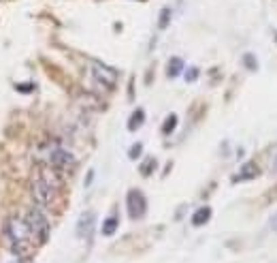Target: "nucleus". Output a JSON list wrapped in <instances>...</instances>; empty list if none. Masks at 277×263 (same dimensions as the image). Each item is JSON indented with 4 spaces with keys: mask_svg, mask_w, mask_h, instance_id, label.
Here are the masks:
<instances>
[{
    "mask_svg": "<svg viewBox=\"0 0 277 263\" xmlns=\"http://www.w3.org/2000/svg\"><path fill=\"white\" fill-rule=\"evenodd\" d=\"M269 227H271L273 231H277V212H275V214H271V218H269Z\"/></svg>",
    "mask_w": 277,
    "mask_h": 263,
    "instance_id": "nucleus-20",
    "label": "nucleus"
},
{
    "mask_svg": "<svg viewBox=\"0 0 277 263\" xmlns=\"http://www.w3.org/2000/svg\"><path fill=\"white\" fill-rule=\"evenodd\" d=\"M168 24H170V9H168V6H165V9L160 11L158 28H160V30H165V28H168Z\"/></svg>",
    "mask_w": 277,
    "mask_h": 263,
    "instance_id": "nucleus-14",
    "label": "nucleus"
},
{
    "mask_svg": "<svg viewBox=\"0 0 277 263\" xmlns=\"http://www.w3.org/2000/svg\"><path fill=\"white\" fill-rule=\"evenodd\" d=\"M6 263H24V259H19V257H17V259H9Z\"/></svg>",
    "mask_w": 277,
    "mask_h": 263,
    "instance_id": "nucleus-22",
    "label": "nucleus"
},
{
    "mask_svg": "<svg viewBox=\"0 0 277 263\" xmlns=\"http://www.w3.org/2000/svg\"><path fill=\"white\" fill-rule=\"evenodd\" d=\"M143 122H145V111L141 107H137L130 113V118H128V131H130V133L139 131L141 126H143Z\"/></svg>",
    "mask_w": 277,
    "mask_h": 263,
    "instance_id": "nucleus-11",
    "label": "nucleus"
},
{
    "mask_svg": "<svg viewBox=\"0 0 277 263\" xmlns=\"http://www.w3.org/2000/svg\"><path fill=\"white\" fill-rule=\"evenodd\" d=\"M126 212L130 220H141L147 212V199L143 195V190L130 188L126 193Z\"/></svg>",
    "mask_w": 277,
    "mask_h": 263,
    "instance_id": "nucleus-4",
    "label": "nucleus"
},
{
    "mask_svg": "<svg viewBox=\"0 0 277 263\" xmlns=\"http://www.w3.org/2000/svg\"><path fill=\"white\" fill-rule=\"evenodd\" d=\"M47 161L55 172H68V169L75 167V156L68 150H64V148H54V150L49 152Z\"/></svg>",
    "mask_w": 277,
    "mask_h": 263,
    "instance_id": "nucleus-6",
    "label": "nucleus"
},
{
    "mask_svg": "<svg viewBox=\"0 0 277 263\" xmlns=\"http://www.w3.org/2000/svg\"><path fill=\"white\" fill-rule=\"evenodd\" d=\"M58 186L60 182L55 180V169H39L34 172L32 180H30V193L34 203L41 205V208H49L55 201V195H58Z\"/></svg>",
    "mask_w": 277,
    "mask_h": 263,
    "instance_id": "nucleus-2",
    "label": "nucleus"
},
{
    "mask_svg": "<svg viewBox=\"0 0 277 263\" xmlns=\"http://www.w3.org/2000/svg\"><path fill=\"white\" fill-rule=\"evenodd\" d=\"M26 223H28V227H30L34 242H37L39 246L45 244V242L49 240V231H52V227H49V220H47V216H45V212H43L41 205H34V208H30L26 212Z\"/></svg>",
    "mask_w": 277,
    "mask_h": 263,
    "instance_id": "nucleus-3",
    "label": "nucleus"
},
{
    "mask_svg": "<svg viewBox=\"0 0 277 263\" xmlns=\"http://www.w3.org/2000/svg\"><path fill=\"white\" fill-rule=\"evenodd\" d=\"M183 71H186V65H183V60L179 56H173V58H168V65H166V75L170 80H175V77H179Z\"/></svg>",
    "mask_w": 277,
    "mask_h": 263,
    "instance_id": "nucleus-10",
    "label": "nucleus"
},
{
    "mask_svg": "<svg viewBox=\"0 0 277 263\" xmlns=\"http://www.w3.org/2000/svg\"><path fill=\"white\" fill-rule=\"evenodd\" d=\"M175 126H177V116H175V113H168L166 120H165V124H162V133L170 135L175 131Z\"/></svg>",
    "mask_w": 277,
    "mask_h": 263,
    "instance_id": "nucleus-13",
    "label": "nucleus"
},
{
    "mask_svg": "<svg viewBox=\"0 0 277 263\" xmlns=\"http://www.w3.org/2000/svg\"><path fill=\"white\" fill-rule=\"evenodd\" d=\"M4 238L9 242V248L11 253L19 259H30L34 251H37V242L32 238V231L28 227L26 218H19V216H9L4 220Z\"/></svg>",
    "mask_w": 277,
    "mask_h": 263,
    "instance_id": "nucleus-1",
    "label": "nucleus"
},
{
    "mask_svg": "<svg viewBox=\"0 0 277 263\" xmlns=\"http://www.w3.org/2000/svg\"><path fill=\"white\" fill-rule=\"evenodd\" d=\"M90 75L94 77L98 84H103L105 88H109V90H113L115 88V84H117V73L111 67L103 65L101 60H92L90 62Z\"/></svg>",
    "mask_w": 277,
    "mask_h": 263,
    "instance_id": "nucleus-5",
    "label": "nucleus"
},
{
    "mask_svg": "<svg viewBox=\"0 0 277 263\" xmlns=\"http://www.w3.org/2000/svg\"><path fill=\"white\" fill-rule=\"evenodd\" d=\"M92 180H94V172H92V169H90V172H88V177H85V186H90V184H92Z\"/></svg>",
    "mask_w": 277,
    "mask_h": 263,
    "instance_id": "nucleus-21",
    "label": "nucleus"
},
{
    "mask_svg": "<svg viewBox=\"0 0 277 263\" xmlns=\"http://www.w3.org/2000/svg\"><path fill=\"white\" fill-rule=\"evenodd\" d=\"M94 225H96V214L92 210H85L83 214L77 218V227H75L77 238L83 240V242H90L92 233H94Z\"/></svg>",
    "mask_w": 277,
    "mask_h": 263,
    "instance_id": "nucleus-7",
    "label": "nucleus"
},
{
    "mask_svg": "<svg viewBox=\"0 0 277 263\" xmlns=\"http://www.w3.org/2000/svg\"><path fill=\"white\" fill-rule=\"evenodd\" d=\"M258 175H260V167L256 165L254 161H250V163H245V165L241 167V172H239V175H234V177H232V182L254 180V177H258Z\"/></svg>",
    "mask_w": 277,
    "mask_h": 263,
    "instance_id": "nucleus-8",
    "label": "nucleus"
},
{
    "mask_svg": "<svg viewBox=\"0 0 277 263\" xmlns=\"http://www.w3.org/2000/svg\"><path fill=\"white\" fill-rule=\"evenodd\" d=\"M141 152H143V144H134V146H130V150H128V156H130L132 161H137V159H141Z\"/></svg>",
    "mask_w": 277,
    "mask_h": 263,
    "instance_id": "nucleus-18",
    "label": "nucleus"
},
{
    "mask_svg": "<svg viewBox=\"0 0 277 263\" xmlns=\"http://www.w3.org/2000/svg\"><path fill=\"white\" fill-rule=\"evenodd\" d=\"M34 84L32 82H28V84H15V90L21 92V94H30V92H34Z\"/></svg>",
    "mask_w": 277,
    "mask_h": 263,
    "instance_id": "nucleus-19",
    "label": "nucleus"
},
{
    "mask_svg": "<svg viewBox=\"0 0 277 263\" xmlns=\"http://www.w3.org/2000/svg\"><path fill=\"white\" fill-rule=\"evenodd\" d=\"M243 65H245V69H250V71H258V60H256L254 54H245L243 56Z\"/></svg>",
    "mask_w": 277,
    "mask_h": 263,
    "instance_id": "nucleus-16",
    "label": "nucleus"
},
{
    "mask_svg": "<svg viewBox=\"0 0 277 263\" xmlns=\"http://www.w3.org/2000/svg\"><path fill=\"white\" fill-rule=\"evenodd\" d=\"M156 165H158V163H156V159H149V161H145L143 165L139 167V172H141V175H152V172L156 169Z\"/></svg>",
    "mask_w": 277,
    "mask_h": 263,
    "instance_id": "nucleus-15",
    "label": "nucleus"
},
{
    "mask_svg": "<svg viewBox=\"0 0 277 263\" xmlns=\"http://www.w3.org/2000/svg\"><path fill=\"white\" fill-rule=\"evenodd\" d=\"M103 236L105 238H111L113 233L117 231V216H109V218H105V223H103Z\"/></svg>",
    "mask_w": 277,
    "mask_h": 263,
    "instance_id": "nucleus-12",
    "label": "nucleus"
},
{
    "mask_svg": "<svg viewBox=\"0 0 277 263\" xmlns=\"http://www.w3.org/2000/svg\"><path fill=\"white\" fill-rule=\"evenodd\" d=\"M211 208L209 205H201V208H198L194 214H192V225L194 227H203V225H207L209 220H211Z\"/></svg>",
    "mask_w": 277,
    "mask_h": 263,
    "instance_id": "nucleus-9",
    "label": "nucleus"
},
{
    "mask_svg": "<svg viewBox=\"0 0 277 263\" xmlns=\"http://www.w3.org/2000/svg\"><path fill=\"white\" fill-rule=\"evenodd\" d=\"M183 77H186V82H188V84L196 82V80H198V69H196V67L186 69V71H183Z\"/></svg>",
    "mask_w": 277,
    "mask_h": 263,
    "instance_id": "nucleus-17",
    "label": "nucleus"
}]
</instances>
